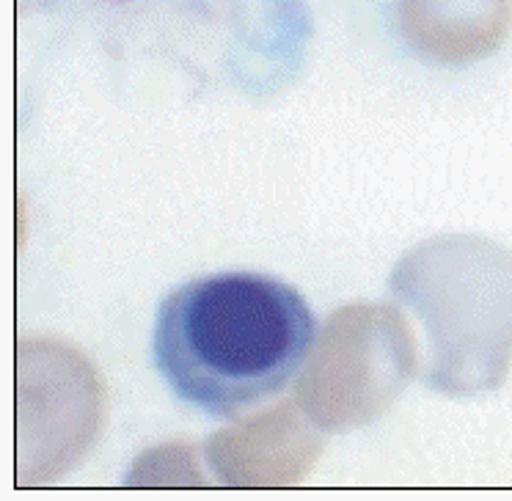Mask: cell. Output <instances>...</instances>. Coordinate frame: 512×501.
<instances>
[{
    "label": "cell",
    "mask_w": 512,
    "mask_h": 501,
    "mask_svg": "<svg viewBox=\"0 0 512 501\" xmlns=\"http://www.w3.org/2000/svg\"><path fill=\"white\" fill-rule=\"evenodd\" d=\"M314 342V312L292 284L256 270H218L163 298L152 358L177 400L226 419L287 389Z\"/></svg>",
    "instance_id": "cell-1"
}]
</instances>
